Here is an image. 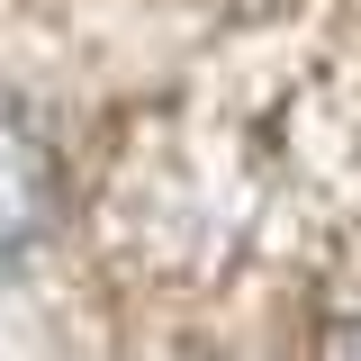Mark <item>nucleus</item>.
I'll return each instance as SVG.
<instances>
[{"label":"nucleus","instance_id":"f03ea898","mask_svg":"<svg viewBox=\"0 0 361 361\" xmlns=\"http://www.w3.org/2000/svg\"><path fill=\"white\" fill-rule=\"evenodd\" d=\"M325 361H361V316L343 325V334H334V353H325Z\"/></svg>","mask_w":361,"mask_h":361},{"label":"nucleus","instance_id":"f257e3e1","mask_svg":"<svg viewBox=\"0 0 361 361\" xmlns=\"http://www.w3.org/2000/svg\"><path fill=\"white\" fill-rule=\"evenodd\" d=\"M45 226H54V154L18 109H0V253L37 244Z\"/></svg>","mask_w":361,"mask_h":361}]
</instances>
